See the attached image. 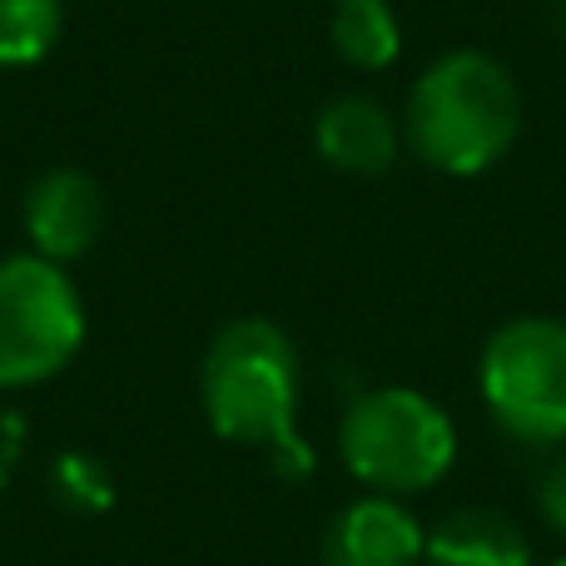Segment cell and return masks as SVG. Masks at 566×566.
Segmentation results:
<instances>
[{"label":"cell","mask_w":566,"mask_h":566,"mask_svg":"<svg viewBox=\"0 0 566 566\" xmlns=\"http://www.w3.org/2000/svg\"><path fill=\"white\" fill-rule=\"evenodd\" d=\"M199 402L214 438L264 452L283 482L313 478L318 458L298 432L303 358L274 318H234L209 338Z\"/></svg>","instance_id":"6da1fadb"},{"label":"cell","mask_w":566,"mask_h":566,"mask_svg":"<svg viewBox=\"0 0 566 566\" xmlns=\"http://www.w3.org/2000/svg\"><path fill=\"white\" fill-rule=\"evenodd\" d=\"M522 135V90L488 50H448L408 90L402 145L452 179L488 175Z\"/></svg>","instance_id":"7a4b0ae2"},{"label":"cell","mask_w":566,"mask_h":566,"mask_svg":"<svg viewBox=\"0 0 566 566\" xmlns=\"http://www.w3.org/2000/svg\"><path fill=\"white\" fill-rule=\"evenodd\" d=\"M338 458L368 492L412 497L438 488L458 462V428L448 408L408 382L368 388L343 408Z\"/></svg>","instance_id":"3957f363"},{"label":"cell","mask_w":566,"mask_h":566,"mask_svg":"<svg viewBox=\"0 0 566 566\" xmlns=\"http://www.w3.org/2000/svg\"><path fill=\"white\" fill-rule=\"evenodd\" d=\"M478 398L517 448H566V318L517 313L478 353Z\"/></svg>","instance_id":"277c9868"},{"label":"cell","mask_w":566,"mask_h":566,"mask_svg":"<svg viewBox=\"0 0 566 566\" xmlns=\"http://www.w3.org/2000/svg\"><path fill=\"white\" fill-rule=\"evenodd\" d=\"M85 343V298L75 279L40 254L0 259V392L50 382Z\"/></svg>","instance_id":"5b68a950"},{"label":"cell","mask_w":566,"mask_h":566,"mask_svg":"<svg viewBox=\"0 0 566 566\" xmlns=\"http://www.w3.org/2000/svg\"><path fill=\"white\" fill-rule=\"evenodd\" d=\"M105 219H109V199L99 189V179L70 165L30 179L25 199H20V224H25L30 254L50 259L60 269L85 259L99 244Z\"/></svg>","instance_id":"8992f818"},{"label":"cell","mask_w":566,"mask_h":566,"mask_svg":"<svg viewBox=\"0 0 566 566\" xmlns=\"http://www.w3.org/2000/svg\"><path fill=\"white\" fill-rule=\"evenodd\" d=\"M428 527L402 497H353L323 527L318 566H422Z\"/></svg>","instance_id":"52a82bcc"},{"label":"cell","mask_w":566,"mask_h":566,"mask_svg":"<svg viewBox=\"0 0 566 566\" xmlns=\"http://www.w3.org/2000/svg\"><path fill=\"white\" fill-rule=\"evenodd\" d=\"M313 149L338 175H388L402 155V119L373 95H338L313 119Z\"/></svg>","instance_id":"ba28073f"},{"label":"cell","mask_w":566,"mask_h":566,"mask_svg":"<svg viewBox=\"0 0 566 566\" xmlns=\"http://www.w3.org/2000/svg\"><path fill=\"white\" fill-rule=\"evenodd\" d=\"M422 566H532V537L497 507H452L428 527Z\"/></svg>","instance_id":"9c48e42d"},{"label":"cell","mask_w":566,"mask_h":566,"mask_svg":"<svg viewBox=\"0 0 566 566\" xmlns=\"http://www.w3.org/2000/svg\"><path fill=\"white\" fill-rule=\"evenodd\" d=\"M328 40L343 65L388 70L402 55V20L388 0H333Z\"/></svg>","instance_id":"30bf717a"},{"label":"cell","mask_w":566,"mask_h":566,"mask_svg":"<svg viewBox=\"0 0 566 566\" xmlns=\"http://www.w3.org/2000/svg\"><path fill=\"white\" fill-rule=\"evenodd\" d=\"M65 35V0H0V70H30Z\"/></svg>","instance_id":"8fae6325"},{"label":"cell","mask_w":566,"mask_h":566,"mask_svg":"<svg viewBox=\"0 0 566 566\" xmlns=\"http://www.w3.org/2000/svg\"><path fill=\"white\" fill-rule=\"evenodd\" d=\"M50 497L75 517H99V512L115 507V478L90 452H60L50 462Z\"/></svg>","instance_id":"7c38bea8"},{"label":"cell","mask_w":566,"mask_h":566,"mask_svg":"<svg viewBox=\"0 0 566 566\" xmlns=\"http://www.w3.org/2000/svg\"><path fill=\"white\" fill-rule=\"evenodd\" d=\"M537 517L547 522L557 537H566V452H557L537 478Z\"/></svg>","instance_id":"4fadbf2b"},{"label":"cell","mask_w":566,"mask_h":566,"mask_svg":"<svg viewBox=\"0 0 566 566\" xmlns=\"http://www.w3.org/2000/svg\"><path fill=\"white\" fill-rule=\"evenodd\" d=\"M15 458H20V422L15 418H0V488L10 482Z\"/></svg>","instance_id":"5bb4252c"},{"label":"cell","mask_w":566,"mask_h":566,"mask_svg":"<svg viewBox=\"0 0 566 566\" xmlns=\"http://www.w3.org/2000/svg\"><path fill=\"white\" fill-rule=\"evenodd\" d=\"M547 566H566V552H562V557H557V562H547Z\"/></svg>","instance_id":"9a60e30c"},{"label":"cell","mask_w":566,"mask_h":566,"mask_svg":"<svg viewBox=\"0 0 566 566\" xmlns=\"http://www.w3.org/2000/svg\"><path fill=\"white\" fill-rule=\"evenodd\" d=\"M562 15H566V0H562Z\"/></svg>","instance_id":"2e32d148"},{"label":"cell","mask_w":566,"mask_h":566,"mask_svg":"<svg viewBox=\"0 0 566 566\" xmlns=\"http://www.w3.org/2000/svg\"><path fill=\"white\" fill-rule=\"evenodd\" d=\"M328 6H333V0H328Z\"/></svg>","instance_id":"e0dca14e"}]
</instances>
